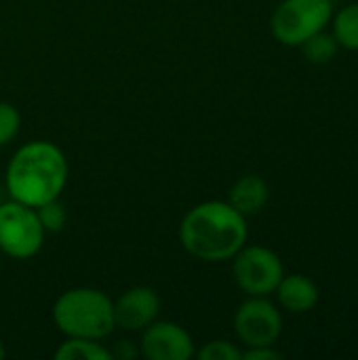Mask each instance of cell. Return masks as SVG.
I'll return each instance as SVG.
<instances>
[{
    "instance_id": "cell-15",
    "label": "cell",
    "mask_w": 358,
    "mask_h": 360,
    "mask_svg": "<svg viewBox=\"0 0 358 360\" xmlns=\"http://www.w3.org/2000/svg\"><path fill=\"white\" fill-rule=\"evenodd\" d=\"M36 213H38V219H40V224H42L46 234L61 232L65 221H68V209H65V205L59 198L49 200V202L36 207Z\"/></svg>"
},
{
    "instance_id": "cell-21",
    "label": "cell",
    "mask_w": 358,
    "mask_h": 360,
    "mask_svg": "<svg viewBox=\"0 0 358 360\" xmlns=\"http://www.w3.org/2000/svg\"><path fill=\"white\" fill-rule=\"evenodd\" d=\"M0 264H2V253H0Z\"/></svg>"
},
{
    "instance_id": "cell-13",
    "label": "cell",
    "mask_w": 358,
    "mask_h": 360,
    "mask_svg": "<svg viewBox=\"0 0 358 360\" xmlns=\"http://www.w3.org/2000/svg\"><path fill=\"white\" fill-rule=\"evenodd\" d=\"M333 38L340 46L358 51V2H352L338 11L333 17Z\"/></svg>"
},
{
    "instance_id": "cell-1",
    "label": "cell",
    "mask_w": 358,
    "mask_h": 360,
    "mask_svg": "<svg viewBox=\"0 0 358 360\" xmlns=\"http://www.w3.org/2000/svg\"><path fill=\"white\" fill-rule=\"evenodd\" d=\"M247 217L228 200H205L179 224V243L188 255L207 264L232 259L247 245Z\"/></svg>"
},
{
    "instance_id": "cell-3",
    "label": "cell",
    "mask_w": 358,
    "mask_h": 360,
    "mask_svg": "<svg viewBox=\"0 0 358 360\" xmlns=\"http://www.w3.org/2000/svg\"><path fill=\"white\" fill-rule=\"evenodd\" d=\"M53 323L65 338L103 342L114 329V302L108 293L93 287L63 291L53 304Z\"/></svg>"
},
{
    "instance_id": "cell-12",
    "label": "cell",
    "mask_w": 358,
    "mask_h": 360,
    "mask_svg": "<svg viewBox=\"0 0 358 360\" xmlns=\"http://www.w3.org/2000/svg\"><path fill=\"white\" fill-rule=\"evenodd\" d=\"M57 360H114L110 348H106L99 340H84V338H65L57 350Z\"/></svg>"
},
{
    "instance_id": "cell-8",
    "label": "cell",
    "mask_w": 358,
    "mask_h": 360,
    "mask_svg": "<svg viewBox=\"0 0 358 360\" xmlns=\"http://www.w3.org/2000/svg\"><path fill=\"white\" fill-rule=\"evenodd\" d=\"M139 354L148 360H190L196 354V344L181 325L154 321L141 331Z\"/></svg>"
},
{
    "instance_id": "cell-19",
    "label": "cell",
    "mask_w": 358,
    "mask_h": 360,
    "mask_svg": "<svg viewBox=\"0 0 358 360\" xmlns=\"http://www.w3.org/2000/svg\"><path fill=\"white\" fill-rule=\"evenodd\" d=\"M118 350H120V352H118V354L114 352V359H116V356H120V359H131V356H135V354L139 352L131 342H118Z\"/></svg>"
},
{
    "instance_id": "cell-9",
    "label": "cell",
    "mask_w": 358,
    "mask_h": 360,
    "mask_svg": "<svg viewBox=\"0 0 358 360\" xmlns=\"http://www.w3.org/2000/svg\"><path fill=\"white\" fill-rule=\"evenodd\" d=\"M160 314V297L152 287L139 285L127 289L114 302V323L122 331H143Z\"/></svg>"
},
{
    "instance_id": "cell-4",
    "label": "cell",
    "mask_w": 358,
    "mask_h": 360,
    "mask_svg": "<svg viewBox=\"0 0 358 360\" xmlns=\"http://www.w3.org/2000/svg\"><path fill=\"white\" fill-rule=\"evenodd\" d=\"M333 17V0H283L270 19L272 36L285 46H302Z\"/></svg>"
},
{
    "instance_id": "cell-11",
    "label": "cell",
    "mask_w": 358,
    "mask_h": 360,
    "mask_svg": "<svg viewBox=\"0 0 358 360\" xmlns=\"http://www.w3.org/2000/svg\"><path fill=\"white\" fill-rule=\"evenodd\" d=\"M270 200V188L260 175H245L230 188L228 202L245 217L257 215Z\"/></svg>"
},
{
    "instance_id": "cell-20",
    "label": "cell",
    "mask_w": 358,
    "mask_h": 360,
    "mask_svg": "<svg viewBox=\"0 0 358 360\" xmlns=\"http://www.w3.org/2000/svg\"><path fill=\"white\" fill-rule=\"evenodd\" d=\"M6 356V348H4V342L0 340V359H4Z\"/></svg>"
},
{
    "instance_id": "cell-10",
    "label": "cell",
    "mask_w": 358,
    "mask_h": 360,
    "mask_svg": "<svg viewBox=\"0 0 358 360\" xmlns=\"http://www.w3.org/2000/svg\"><path fill=\"white\" fill-rule=\"evenodd\" d=\"M279 304L291 314H306L319 304V287L312 278L304 274H285L276 287Z\"/></svg>"
},
{
    "instance_id": "cell-18",
    "label": "cell",
    "mask_w": 358,
    "mask_h": 360,
    "mask_svg": "<svg viewBox=\"0 0 358 360\" xmlns=\"http://www.w3.org/2000/svg\"><path fill=\"white\" fill-rule=\"evenodd\" d=\"M283 354L274 350V346H257V348H247L243 350L241 360H281Z\"/></svg>"
},
{
    "instance_id": "cell-16",
    "label": "cell",
    "mask_w": 358,
    "mask_h": 360,
    "mask_svg": "<svg viewBox=\"0 0 358 360\" xmlns=\"http://www.w3.org/2000/svg\"><path fill=\"white\" fill-rule=\"evenodd\" d=\"M194 356L200 360H241L243 350L238 346H234L232 342L213 340V342H207L200 350H196Z\"/></svg>"
},
{
    "instance_id": "cell-7",
    "label": "cell",
    "mask_w": 358,
    "mask_h": 360,
    "mask_svg": "<svg viewBox=\"0 0 358 360\" xmlns=\"http://www.w3.org/2000/svg\"><path fill=\"white\" fill-rule=\"evenodd\" d=\"M234 333L245 348L274 346L283 333L281 310L268 297H249L234 312Z\"/></svg>"
},
{
    "instance_id": "cell-14",
    "label": "cell",
    "mask_w": 358,
    "mask_h": 360,
    "mask_svg": "<svg viewBox=\"0 0 358 360\" xmlns=\"http://www.w3.org/2000/svg\"><path fill=\"white\" fill-rule=\"evenodd\" d=\"M338 49H340L338 40L333 38V34H325V30L319 32V34H314L312 38H308V40L302 44L304 57H306L310 63H319V65L329 63V61L338 55Z\"/></svg>"
},
{
    "instance_id": "cell-17",
    "label": "cell",
    "mask_w": 358,
    "mask_h": 360,
    "mask_svg": "<svg viewBox=\"0 0 358 360\" xmlns=\"http://www.w3.org/2000/svg\"><path fill=\"white\" fill-rule=\"evenodd\" d=\"M19 127H21L19 110L8 101H0V148L17 137Z\"/></svg>"
},
{
    "instance_id": "cell-2",
    "label": "cell",
    "mask_w": 358,
    "mask_h": 360,
    "mask_svg": "<svg viewBox=\"0 0 358 360\" xmlns=\"http://www.w3.org/2000/svg\"><path fill=\"white\" fill-rule=\"evenodd\" d=\"M70 165L59 146L46 139L23 143L8 160L4 171V188L8 198L27 207H40L61 198L68 186Z\"/></svg>"
},
{
    "instance_id": "cell-6",
    "label": "cell",
    "mask_w": 358,
    "mask_h": 360,
    "mask_svg": "<svg viewBox=\"0 0 358 360\" xmlns=\"http://www.w3.org/2000/svg\"><path fill=\"white\" fill-rule=\"evenodd\" d=\"M285 276V266L268 247L245 245L232 257V278L236 287L249 297H268L276 291L281 278Z\"/></svg>"
},
{
    "instance_id": "cell-5",
    "label": "cell",
    "mask_w": 358,
    "mask_h": 360,
    "mask_svg": "<svg viewBox=\"0 0 358 360\" xmlns=\"http://www.w3.org/2000/svg\"><path fill=\"white\" fill-rule=\"evenodd\" d=\"M44 228L34 207L17 200L0 205V253L11 259H30L44 245Z\"/></svg>"
}]
</instances>
